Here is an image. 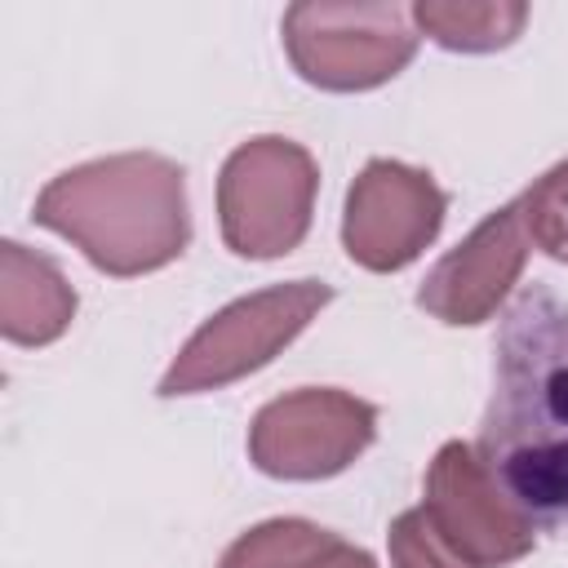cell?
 Listing matches in <instances>:
<instances>
[{"label": "cell", "mask_w": 568, "mask_h": 568, "mask_svg": "<svg viewBox=\"0 0 568 568\" xmlns=\"http://www.w3.org/2000/svg\"><path fill=\"white\" fill-rule=\"evenodd\" d=\"M475 453L532 524H568V302L550 288L501 315Z\"/></svg>", "instance_id": "1"}, {"label": "cell", "mask_w": 568, "mask_h": 568, "mask_svg": "<svg viewBox=\"0 0 568 568\" xmlns=\"http://www.w3.org/2000/svg\"><path fill=\"white\" fill-rule=\"evenodd\" d=\"M36 222L67 235L106 275H146L191 240L186 178L155 151L89 160L36 195Z\"/></svg>", "instance_id": "2"}, {"label": "cell", "mask_w": 568, "mask_h": 568, "mask_svg": "<svg viewBox=\"0 0 568 568\" xmlns=\"http://www.w3.org/2000/svg\"><path fill=\"white\" fill-rule=\"evenodd\" d=\"M328 297L333 288L324 280H288L235 297L186 337V346L160 377V395H200L257 373L328 306Z\"/></svg>", "instance_id": "3"}, {"label": "cell", "mask_w": 568, "mask_h": 568, "mask_svg": "<svg viewBox=\"0 0 568 568\" xmlns=\"http://www.w3.org/2000/svg\"><path fill=\"white\" fill-rule=\"evenodd\" d=\"M320 169L306 146L288 138L240 142L217 178L222 240L240 257H284L311 231Z\"/></svg>", "instance_id": "4"}, {"label": "cell", "mask_w": 568, "mask_h": 568, "mask_svg": "<svg viewBox=\"0 0 568 568\" xmlns=\"http://www.w3.org/2000/svg\"><path fill=\"white\" fill-rule=\"evenodd\" d=\"M417 22L404 4H288L284 49L306 84L355 93L399 75L417 53Z\"/></svg>", "instance_id": "5"}, {"label": "cell", "mask_w": 568, "mask_h": 568, "mask_svg": "<svg viewBox=\"0 0 568 568\" xmlns=\"http://www.w3.org/2000/svg\"><path fill=\"white\" fill-rule=\"evenodd\" d=\"M377 435V408L333 386H302L271 399L248 426V457L275 479H328Z\"/></svg>", "instance_id": "6"}, {"label": "cell", "mask_w": 568, "mask_h": 568, "mask_svg": "<svg viewBox=\"0 0 568 568\" xmlns=\"http://www.w3.org/2000/svg\"><path fill=\"white\" fill-rule=\"evenodd\" d=\"M422 510L466 568H506L537 546V524L501 493L493 470L462 439L435 453Z\"/></svg>", "instance_id": "7"}, {"label": "cell", "mask_w": 568, "mask_h": 568, "mask_svg": "<svg viewBox=\"0 0 568 568\" xmlns=\"http://www.w3.org/2000/svg\"><path fill=\"white\" fill-rule=\"evenodd\" d=\"M444 213L448 195L430 173L399 160H368L346 191L342 244L368 271H399L439 235Z\"/></svg>", "instance_id": "8"}, {"label": "cell", "mask_w": 568, "mask_h": 568, "mask_svg": "<svg viewBox=\"0 0 568 568\" xmlns=\"http://www.w3.org/2000/svg\"><path fill=\"white\" fill-rule=\"evenodd\" d=\"M528 262V235L515 204L493 209L457 248H448L417 288V306L444 324H484L515 288Z\"/></svg>", "instance_id": "9"}, {"label": "cell", "mask_w": 568, "mask_h": 568, "mask_svg": "<svg viewBox=\"0 0 568 568\" xmlns=\"http://www.w3.org/2000/svg\"><path fill=\"white\" fill-rule=\"evenodd\" d=\"M0 328L9 342L44 346L62 337L75 315V293L44 253H27L18 240L0 244Z\"/></svg>", "instance_id": "10"}, {"label": "cell", "mask_w": 568, "mask_h": 568, "mask_svg": "<svg viewBox=\"0 0 568 568\" xmlns=\"http://www.w3.org/2000/svg\"><path fill=\"white\" fill-rule=\"evenodd\" d=\"M413 22L417 31H426L435 44L444 49H462V53H488L510 44L524 22H528V4H510V0H484V4H444V0H422L413 4Z\"/></svg>", "instance_id": "11"}, {"label": "cell", "mask_w": 568, "mask_h": 568, "mask_svg": "<svg viewBox=\"0 0 568 568\" xmlns=\"http://www.w3.org/2000/svg\"><path fill=\"white\" fill-rule=\"evenodd\" d=\"M337 546L342 537L311 519H266L235 537L217 568H320Z\"/></svg>", "instance_id": "12"}, {"label": "cell", "mask_w": 568, "mask_h": 568, "mask_svg": "<svg viewBox=\"0 0 568 568\" xmlns=\"http://www.w3.org/2000/svg\"><path fill=\"white\" fill-rule=\"evenodd\" d=\"M519 222L528 244H537L546 257L568 262V160H559L555 169H546L519 200Z\"/></svg>", "instance_id": "13"}, {"label": "cell", "mask_w": 568, "mask_h": 568, "mask_svg": "<svg viewBox=\"0 0 568 568\" xmlns=\"http://www.w3.org/2000/svg\"><path fill=\"white\" fill-rule=\"evenodd\" d=\"M390 564L395 568H466L448 541L435 532V524L426 519L422 506L404 510L395 524H390Z\"/></svg>", "instance_id": "14"}, {"label": "cell", "mask_w": 568, "mask_h": 568, "mask_svg": "<svg viewBox=\"0 0 568 568\" xmlns=\"http://www.w3.org/2000/svg\"><path fill=\"white\" fill-rule=\"evenodd\" d=\"M320 568H377V564H373V555H364V550H355V546H346V541H342V546H337Z\"/></svg>", "instance_id": "15"}]
</instances>
